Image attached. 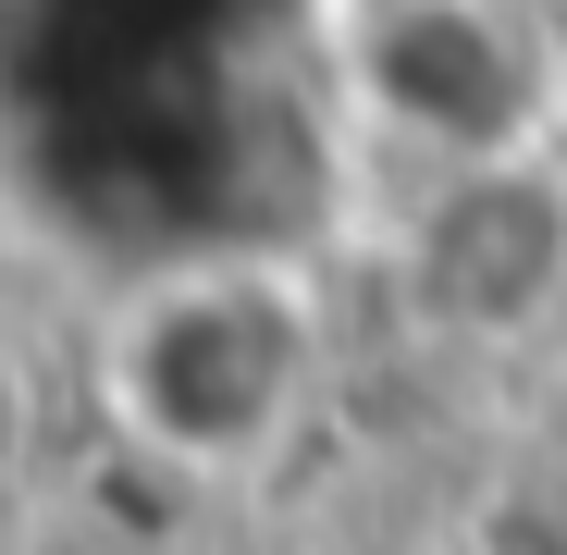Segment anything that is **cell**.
Here are the masks:
<instances>
[{
	"label": "cell",
	"instance_id": "3957f363",
	"mask_svg": "<svg viewBox=\"0 0 567 555\" xmlns=\"http://www.w3.org/2000/svg\"><path fill=\"white\" fill-rule=\"evenodd\" d=\"M383 297L444 358H518L567 333V148L408 173L383 210Z\"/></svg>",
	"mask_w": 567,
	"mask_h": 555
},
{
	"label": "cell",
	"instance_id": "277c9868",
	"mask_svg": "<svg viewBox=\"0 0 567 555\" xmlns=\"http://www.w3.org/2000/svg\"><path fill=\"white\" fill-rule=\"evenodd\" d=\"M468 555H567V482H543V470L482 482V506H468Z\"/></svg>",
	"mask_w": 567,
	"mask_h": 555
},
{
	"label": "cell",
	"instance_id": "7a4b0ae2",
	"mask_svg": "<svg viewBox=\"0 0 567 555\" xmlns=\"http://www.w3.org/2000/svg\"><path fill=\"white\" fill-rule=\"evenodd\" d=\"M346 124L395 173L567 148V13L555 0H309Z\"/></svg>",
	"mask_w": 567,
	"mask_h": 555
},
{
	"label": "cell",
	"instance_id": "5b68a950",
	"mask_svg": "<svg viewBox=\"0 0 567 555\" xmlns=\"http://www.w3.org/2000/svg\"><path fill=\"white\" fill-rule=\"evenodd\" d=\"M555 13H567V0H555Z\"/></svg>",
	"mask_w": 567,
	"mask_h": 555
},
{
	"label": "cell",
	"instance_id": "6da1fadb",
	"mask_svg": "<svg viewBox=\"0 0 567 555\" xmlns=\"http://www.w3.org/2000/svg\"><path fill=\"white\" fill-rule=\"evenodd\" d=\"M86 408L136 470L185 494H247L333 408V285L297 247H185L86 321Z\"/></svg>",
	"mask_w": 567,
	"mask_h": 555
}]
</instances>
